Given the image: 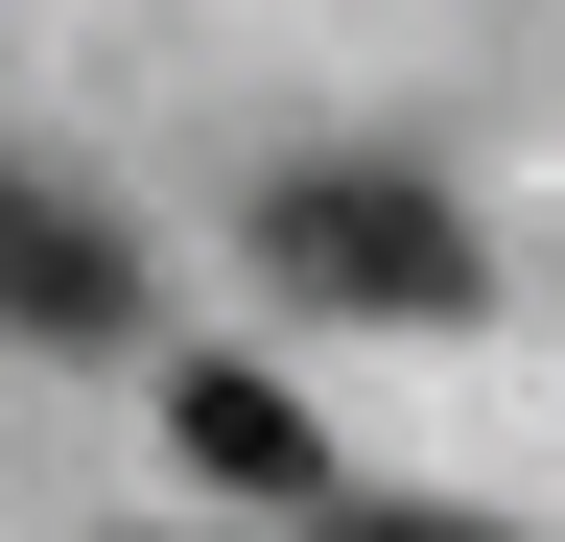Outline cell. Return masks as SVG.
Segmentation results:
<instances>
[{
	"instance_id": "1",
	"label": "cell",
	"mask_w": 565,
	"mask_h": 542,
	"mask_svg": "<svg viewBox=\"0 0 565 542\" xmlns=\"http://www.w3.org/2000/svg\"><path fill=\"white\" fill-rule=\"evenodd\" d=\"M259 259H282L307 307H377V330H448V307L494 284L471 213H448V189H401V166H282V189H259Z\"/></svg>"
},
{
	"instance_id": "2",
	"label": "cell",
	"mask_w": 565,
	"mask_h": 542,
	"mask_svg": "<svg viewBox=\"0 0 565 542\" xmlns=\"http://www.w3.org/2000/svg\"><path fill=\"white\" fill-rule=\"evenodd\" d=\"M118 307H141V259L71 213V189H24V166H0V330H71V354H95Z\"/></svg>"
},
{
	"instance_id": "3",
	"label": "cell",
	"mask_w": 565,
	"mask_h": 542,
	"mask_svg": "<svg viewBox=\"0 0 565 542\" xmlns=\"http://www.w3.org/2000/svg\"><path fill=\"white\" fill-rule=\"evenodd\" d=\"M166 425H189V471H236V496H330V448H307V401H282V378H236V354H212V378L166 401Z\"/></svg>"
},
{
	"instance_id": "4",
	"label": "cell",
	"mask_w": 565,
	"mask_h": 542,
	"mask_svg": "<svg viewBox=\"0 0 565 542\" xmlns=\"http://www.w3.org/2000/svg\"><path fill=\"white\" fill-rule=\"evenodd\" d=\"M330 542H471V519H377V496H353V519H330Z\"/></svg>"
}]
</instances>
